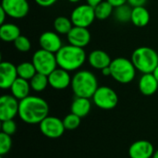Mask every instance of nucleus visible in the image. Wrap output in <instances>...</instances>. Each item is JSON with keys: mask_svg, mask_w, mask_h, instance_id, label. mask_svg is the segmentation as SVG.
Instances as JSON below:
<instances>
[{"mask_svg": "<svg viewBox=\"0 0 158 158\" xmlns=\"http://www.w3.org/2000/svg\"><path fill=\"white\" fill-rule=\"evenodd\" d=\"M138 86L142 94L145 96H151L157 92L158 81L153 73L143 74L139 80Z\"/></svg>", "mask_w": 158, "mask_h": 158, "instance_id": "18", "label": "nucleus"}, {"mask_svg": "<svg viewBox=\"0 0 158 158\" xmlns=\"http://www.w3.org/2000/svg\"><path fill=\"white\" fill-rule=\"evenodd\" d=\"M73 26L74 25L71 19L64 16L57 17L54 21V29L58 34L67 35L73 28Z\"/></svg>", "mask_w": 158, "mask_h": 158, "instance_id": "24", "label": "nucleus"}, {"mask_svg": "<svg viewBox=\"0 0 158 158\" xmlns=\"http://www.w3.org/2000/svg\"><path fill=\"white\" fill-rule=\"evenodd\" d=\"M19 101L12 94H4L0 98V120L14 119L19 116Z\"/></svg>", "mask_w": 158, "mask_h": 158, "instance_id": "11", "label": "nucleus"}, {"mask_svg": "<svg viewBox=\"0 0 158 158\" xmlns=\"http://www.w3.org/2000/svg\"><path fill=\"white\" fill-rule=\"evenodd\" d=\"M111 77L121 84L131 82L136 76V68L131 59L126 57H116L110 64Z\"/></svg>", "mask_w": 158, "mask_h": 158, "instance_id": "5", "label": "nucleus"}, {"mask_svg": "<svg viewBox=\"0 0 158 158\" xmlns=\"http://www.w3.org/2000/svg\"><path fill=\"white\" fill-rule=\"evenodd\" d=\"M71 89L75 96L92 98L98 89L96 76L89 70L77 71L71 80Z\"/></svg>", "mask_w": 158, "mask_h": 158, "instance_id": "3", "label": "nucleus"}, {"mask_svg": "<svg viewBox=\"0 0 158 158\" xmlns=\"http://www.w3.org/2000/svg\"><path fill=\"white\" fill-rule=\"evenodd\" d=\"M153 74L155 75V77L156 78V80L158 81V66L156 68V69L154 70V72H153Z\"/></svg>", "mask_w": 158, "mask_h": 158, "instance_id": "38", "label": "nucleus"}, {"mask_svg": "<svg viewBox=\"0 0 158 158\" xmlns=\"http://www.w3.org/2000/svg\"><path fill=\"white\" fill-rule=\"evenodd\" d=\"M71 80L72 78L70 77L69 72L59 67L48 75L49 86L55 90L67 89L71 85Z\"/></svg>", "mask_w": 158, "mask_h": 158, "instance_id": "14", "label": "nucleus"}, {"mask_svg": "<svg viewBox=\"0 0 158 158\" xmlns=\"http://www.w3.org/2000/svg\"><path fill=\"white\" fill-rule=\"evenodd\" d=\"M131 59L136 69L143 74L153 73L158 66L157 52L148 46L136 48L133 51Z\"/></svg>", "mask_w": 158, "mask_h": 158, "instance_id": "4", "label": "nucleus"}, {"mask_svg": "<svg viewBox=\"0 0 158 158\" xmlns=\"http://www.w3.org/2000/svg\"><path fill=\"white\" fill-rule=\"evenodd\" d=\"M1 7L6 11L7 17L16 19L26 17L30 11L28 0H2Z\"/></svg>", "mask_w": 158, "mask_h": 158, "instance_id": "10", "label": "nucleus"}, {"mask_svg": "<svg viewBox=\"0 0 158 158\" xmlns=\"http://www.w3.org/2000/svg\"><path fill=\"white\" fill-rule=\"evenodd\" d=\"M67 38L69 44L84 48L91 42V32L88 28L73 26L70 31L67 34Z\"/></svg>", "mask_w": 158, "mask_h": 158, "instance_id": "15", "label": "nucleus"}, {"mask_svg": "<svg viewBox=\"0 0 158 158\" xmlns=\"http://www.w3.org/2000/svg\"><path fill=\"white\" fill-rule=\"evenodd\" d=\"M49 113V106L47 102L39 96L29 95L19 101V117L30 125L40 124Z\"/></svg>", "mask_w": 158, "mask_h": 158, "instance_id": "1", "label": "nucleus"}, {"mask_svg": "<svg viewBox=\"0 0 158 158\" xmlns=\"http://www.w3.org/2000/svg\"><path fill=\"white\" fill-rule=\"evenodd\" d=\"M19 78L17 66L8 61L0 63V88L3 90L9 89L13 82Z\"/></svg>", "mask_w": 158, "mask_h": 158, "instance_id": "12", "label": "nucleus"}, {"mask_svg": "<svg viewBox=\"0 0 158 158\" xmlns=\"http://www.w3.org/2000/svg\"><path fill=\"white\" fill-rule=\"evenodd\" d=\"M14 46L15 48L22 53H27L31 50V41L28 37L24 36V35H20L19 36L15 41H14Z\"/></svg>", "mask_w": 158, "mask_h": 158, "instance_id": "29", "label": "nucleus"}, {"mask_svg": "<svg viewBox=\"0 0 158 158\" xmlns=\"http://www.w3.org/2000/svg\"><path fill=\"white\" fill-rule=\"evenodd\" d=\"M31 89V88L30 81L19 77L13 82V84L9 88L11 94L19 101L28 97L30 95Z\"/></svg>", "mask_w": 158, "mask_h": 158, "instance_id": "19", "label": "nucleus"}, {"mask_svg": "<svg viewBox=\"0 0 158 158\" xmlns=\"http://www.w3.org/2000/svg\"><path fill=\"white\" fill-rule=\"evenodd\" d=\"M12 146V139L11 136L6 134L4 132L0 133V156H4L8 154Z\"/></svg>", "mask_w": 158, "mask_h": 158, "instance_id": "30", "label": "nucleus"}, {"mask_svg": "<svg viewBox=\"0 0 158 158\" xmlns=\"http://www.w3.org/2000/svg\"><path fill=\"white\" fill-rule=\"evenodd\" d=\"M81 118L70 112L63 119V123H64L66 131H74L78 129L79 126L81 125Z\"/></svg>", "mask_w": 158, "mask_h": 158, "instance_id": "28", "label": "nucleus"}, {"mask_svg": "<svg viewBox=\"0 0 158 158\" xmlns=\"http://www.w3.org/2000/svg\"><path fill=\"white\" fill-rule=\"evenodd\" d=\"M39 129L42 134L49 139H58L66 131L63 120L53 116H47L39 124Z\"/></svg>", "mask_w": 158, "mask_h": 158, "instance_id": "9", "label": "nucleus"}, {"mask_svg": "<svg viewBox=\"0 0 158 158\" xmlns=\"http://www.w3.org/2000/svg\"><path fill=\"white\" fill-rule=\"evenodd\" d=\"M34 2H35L38 6H40L48 7V6H53L55 3H56L57 0H34Z\"/></svg>", "mask_w": 158, "mask_h": 158, "instance_id": "32", "label": "nucleus"}, {"mask_svg": "<svg viewBox=\"0 0 158 158\" xmlns=\"http://www.w3.org/2000/svg\"><path fill=\"white\" fill-rule=\"evenodd\" d=\"M40 47L44 50L56 54L63 46L62 40L56 31H47L43 32L39 37Z\"/></svg>", "mask_w": 158, "mask_h": 158, "instance_id": "13", "label": "nucleus"}, {"mask_svg": "<svg viewBox=\"0 0 158 158\" xmlns=\"http://www.w3.org/2000/svg\"><path fill=\"white\" fill-rule=\"evenodd\" d=\"M95 19L94 7L88 4H82L76 6L70 15V19L73 25L77 27L88 28L93 24Z\"/></svg>", "mask_w": 158, "mask_h": 158, "instance_id": "8", "label": "nucleus"}, {"mask_svg": "<svg viewBox=\"0 0 158 158\" xmlns=\"http://www.w3.org/2000/svg\"><path fill=\"white\" fill-rule=\"evenodd\" d=\"M92 103L89 98L84 97H77L75 96L74 100L70 106L71 113L79 116L80 118H85L91 111Z\"/></svg>", "mask_w": 158, "mask_h": 158, "instance_id": "20", "label": "nucleus"}, {"mask_svg": "<svg viewBox=\"0 0 158 158\" xmlns=\"http://www.w3.org/2000/svg\"><path fill=\"white\" fill-rule=\"evenodd\" d=\"M70 3H78V2H80L81 0H69Z\"/></svg>", "mask_w": 158, "mask_h": 158, "instance_id": "40", "label": "nucleus"}, {"mask_svg": "<svg viewBox=\"0 0 158 158\" xmlns=\"http://www.w3.org/2000/svg\"><path fill=\"white\" fill-rule=\"evenodd\" d=\"M19 28L14 23H4L0 26V38L6 43H14V41L20 36Z\"/></svg>", "mask_w": 158, "mask_h": 158, "instance_id": "22", "label": "nucleus"}, {"mask_svg": "<svg viewBox=\"0 0 158 158\" xmlns=\"http://www.w3.org/2000/svg\"><path fill=\"white\" fill-rule=\"evenodd\" d=\"M114 8L115 7L108 1L104 0L102 3H100L99 5H97L94 7L96 19H100V20H104V19H108L111 15H113Z\"/></svg>", "mask_w": 158, "mask_h": 158, "instance_id": "26", "label": "nucleus"}, {"mask_svg": "<svg viewBox=\"0 0 158 158\" xmlns=\"http://www.w3.org/2000/svg\"><path fill=\"white\" fill-rule=\"evenodd\" d=\"M106 1H108L114 7L125 5V4L128 3V0H106Z\"/></svg>", "mask_w": 158, "mask_h": 158, "instance_id": "34", "label": "nucleus"}, {"mask_svg": "<svg viewBox=\"0 0 158 158\" xmlns=\"http://www.w3.org/2000/svg\"><path fill=\"white\" fill-rule=\"evenodd\" d=\"M155 151L152 143L146 140H140L131 144L129 156L130 158H152Z\"/></svg>", "mask_w": 158, "mask_h": 158, "instance_id": "16", "label": "nucleus"}, {"mask_svg": "<svg viewBox=\"0 0 158 158\" xmlns=\"http://www.w3.org/2000/svg\"><path fill=\"white\" fill-rule=\"evenodd\" d=\"M150 21V12L144 6H136L132 7L131 13V19L132 22L136 27H145Z\"/></svg>", "mask_w": 158, "mask_h": 158, "instance_id": "21", "label": "nucleus"}, {"mask_svg": "<svg viewBox=\"0 0 158 158\" xmlns=\"http://www.w3.org/2000/svg\"><path fill=\"white\" fill-rule=\"evenodd\" d=\"M6 17H7V15H6V11L0 6V24L6 23L5 20H6Z\"/></svg>", "mask_w": 158, "mask_h": 158, "instance_id": "35", "label": "nucleus"}, {"mask_svg": "<svg viewBox=\"0 0 158 158\" xmlns=\"http://www.w3.org/2000/svg\"><path fill=\"white\" fill-rule=\"evenodd\" d=\"M1 130H2V132L11 136L17 131V124L14 121V119L4 120L2 121V124H1Z\"/></svg>", "mask_w": 158, "mask_h": 158, "instance_id": "31", "label": "nucleus"}, {"mask_svg": "<svg viewBox=\"0 0 158 158\" xmlns=\"http://www.w3.org/2000/svg\"><path fill=\"white\" fill-rule=\"evenodd\" d=\"M31 62L38 73L44 74L46 76H48L58 67L56 54L42 48L34 52L32 55Z\"/></svg>", "mask_w": 158, "mask_h": 158, "instance_id": "6", "label": "nucleus"}, {"mask_svg": "<svg viewBox=\"0 0 158 158\" xmlns=\"http://www.w3.org/2000/svg\"><path fill=\"white\" fill-rule=\"evenodd\" d=\"M94 104L103 110L114 109L118 104V94L108 86H100L92 97Z\"/></svg>", "mask_w": 158, "mask_h": 158, "instance_id": "7", "label": "nucleus"}, {"mask_svg": "<svg viewBox=\"0 0 158 158\" xmlns=\"http://www.w3.org/2000/svg\"><path fill=\"white\" fill-rule=\"evenodd\" d=\"M57 66L69 72L78 70L86 60V53L83 48L72 44L63 45L56 53Z\"/></svg>", "mask_w": 158, "mask_h": 158, "instance_id": "2", "label": "nucleus"}, {"mask_svg": "<svg viewBox=\"0 0 158 158\" xmlns=\"http://www.w3.org/2000/svg\"><path fill=\"white\" fill-rule=\"evenodd\" d=\"M0 158H3V156H1V157H0Z\"/></svg>", "mask_w": 158, "mask_h": 158, "instance_id": "41", "label": "nucleus"}, {"mask_svg": "<svg viewBox=\"0 0 158 158\" xmlns=\"http://www.w3.org/2000/svg\"><path fill=\"white\" fill-rule=\"evenodd\" d=\"M152 158H158V149L155 151V153H154V155H153Z\"/></svg>", "mask_w": 158, "mask_h": 158, "instance_id": "39", "label": "nucleus"}, {"mask_svg": "<svg viewBox=\"0 0 158 158\" xmlns=\"http://www.w3.org/2000/svg\"><path fill=\"white\" fill-rule=\"evenodd\" d=\"M18 75L19 78H22L27 81H31V79L37 73L36 69L32 62H22L17 66Z\"/></svg>", "mask_w": 158, "mask_h": 158, "instance_id": "27", "label": "nucleus"}, {"mask_svg": "<svg viewBox=\"0 0 158 158\" xmlns=\"http://www.w3.org/2000/svg\"><path fill=\"white\" fill-rule=\"evenodd\" d=\"M102 74L104 76H111V69H110V67H106L105 69H103L102 70Z\"/></svg>", "mask_w": 158, "mask_h": 158, "instance_id": "37", "label": "nucleus"}, {"mask_svg": "<svg viewBox=\"0 0 158 158\" xmlns=\"http://www.w3.org/2000/svg\"><path fill=\"white\" fill-rule=\"evenodd\" d=\"M104 0H86V4H88V5H90V6H92L94 7H95L97 5H99Z\"/></svg>", "mask_w": 158, "mask_h": 158, "instance_id": "36", "label": "nucleus"}, {"mask_svg": "<svg viewBox=\"0 0 158 158\" xmlns=\"http://www.w3.org/2000/svg\"><path fill=\"white\" fill-rule=\"evenodd\" d=\"M88 62L92 68L102 70L103 69L110 66L112 59L106 52H105L104 50L97 49L92 51L89 54Z\"/></svg>", "mask_w": 158, "mask_h": 158, "instance_id": "17", "label": "nucleus"}, {"mask_svg": "<svg viewBox=\"0 0 158 158\" xmlns=\"http://www.w3.org/2000/svg\"><path fill=\"white\" fill-rule=\"evenodd\" d=\"M131 13H132V7L129 4H125V5L115 7L113 16L117 21L121 22V23H126V22L131 21Z\"/></svg>", "mask_w": 158, "mask_h": 158, "instance_id": "23", "label": "nucleus"}, {"mask_svg": "<svg viewBox=\"0 0 158 158\" xmlns=\"http://www.w3.org/2000/svg\"><path fill=\"white\" fill-rule=\"evenodd\" d=\"M30 84H31V90H33L34 92H37V93H41V92L44 91L47 88V86L49 85L48 76L37 72L31 79Z\"/></svg>", "mask_w": 158, "mask_h": 158, "instance_id": "25", "label": "nucleus"}, {"mask_svg": "<svg viewBox=\"0 0 158 158\" xmlns=\"http://www.w3.org/2000/svg\"><path fill=\"white\" fill-rule=\"evenodd\" d=\"M147 0H128V4L131 7H136V6H144L146 4Z\"/></svg>", "mask_w": 158, "mask_h": 158, "instance_id": "33", "label": "nucleus"}]
</instances>
